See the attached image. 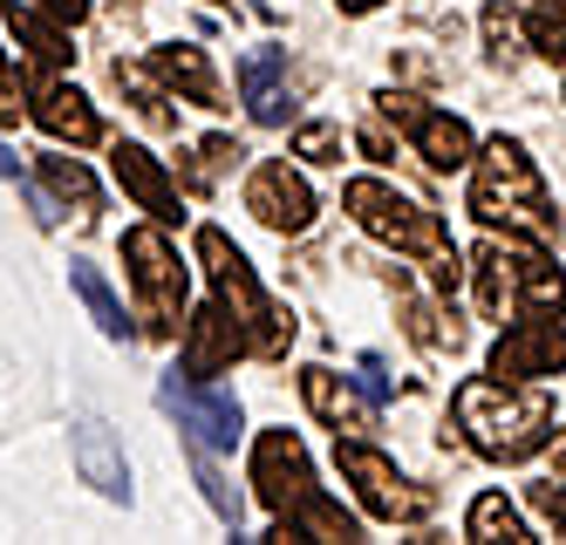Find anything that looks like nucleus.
I'll use <instances>...</instances> for the list:
<instances>
[{"label": "nucleus", "mask_w": 566, "mask_h": 545, "mask_svg": "<svg viewBox=\"0 0 566 545\" xmlns=\"http://www.w3.org/2000/svg\"><path fill=\"white\" fill-rule=\"evenodd\" d=\"M294 157H307V164H342V130H335V123H301V130H294Z\"/></svg>", "instance_id": "nucleus-31"}, {"label": "nucleus", "mask_w": 566, "mask_h": 545, "mask_svg": "<svg viewBox=\"0 0 566 545\" xmlns=\"http://www.w3.org/2000/svg\"><path fill=\"white\" fill-rule=\"evenodd\" d=\"M361 375H369V396H389V375H382V361H376V355L361 361Z\"/></svg>", "instance_id": "nucleus-36"}, {"label": "nucleus", "mask_w": 566, "mask_h": 545, "mask_svg": "<svg viewBox=\"0 0 566 545\" xmlns=\"http://www.w3.org/2000/svg\"><path fill=\"white\" fill-rule=\"evenodd\" d=\"M75 293H83V307L96 314V327L109 334V342H130V321H124V307H116V293L103 286L96 266H75Z\"/></svg>", "instance_id": "nucleus-25"}, {"label": "nucleus", "mask_w": 566, "mask_h": 545, "mask_svg": "<svg viewBox=\"0 0 566 545\" xmlns=\"http://www.w3.org/2000/svg\"><path fill=\"white\" fill-rule=\"evenodd\" d=\"M266 538H273V545H314V538L348 545V538H361V518H355V512H342L335 497L307 491L294 512H280V518H273V532H266Z\"/></svg>", "instance_id": "nucleus-19"}, {"label": "nucleus", "mask_w": 566, "mask_h": 545, "mask_svg": "<svg viewBox=\"0 0 566 545\" xmlns=\"http://www.w3.org/2000/svg\"><path fill=\"white\" fill-rule=\"evenodd\" d=\"M525 41L546 55V62H566V14H553V8H533L525 14Z\"/></svg>", "instance_id": "nucleus-29"}, {"label": "nucleus", "mask_w": 566, "mask_h": 545, "mask_svg": "<svg viewBox=\"0 0 566 545\" xmlns=\"http://www.w3.org/2000/svg\"><path fill=\"white\" fill-rule=\"evenodd\" d=\"M566 368V314H518L492 342V375L525 382V375H559Z\"/></svg>", "instance_id": "nucleus-10"}, {"label": "nucleus", "mask_w": 566, "mask_h": 545, "mask_svg": "<svg viewBox=\"0 0 566 545\" xmlns=\"http://www.w3.org/2000/svg\"><path fill=\"white\" fill-rule=\"evenodd\" d=\"M471 219L478 226H505V232H525V239H546L559 226L553 198L533 171V157H525V144L512 137H492L478 157H471Z\"/></svg>", "instance_id": "nucleus-4"}, {"label": "nucleus", "mask_w": 566, "mask_h": 545, "mask_svg": "<svg viewBox=\"0 0 566 545\" xmlns=\"http://www.w3.org/2000/svg\"><path fill=\"white\" fill-rule=\"evenodd\" d=\"M34 8H42V14H55L62 28H83V21H90V0H34Z\"/></svg>", "instance_id": "nucleus-33"}, {"label": "nucleus", "mask_w": 566, "mask_h": 545, "mask_svg": "<svg viewBox=\"0 0 566 545\" xmlns=\"http://www.w3.org/2000/svg\"><path fill=\"white\" fill-rule=\"evenodd\" d=\"M21 116V96H14V69H8V55H0V123H14Z\"/></svg>", "instance_id": "nucleus-34"}, {"label": "nucleus", "mask_w": 566, "mask_h": 545, "mask_svg": "<svg viewBox=\"0 0 566 545\" xmlns=\"http://www.w3.org/2000/svg\"><path fill=\"white\" fill-rule=\"evenodd\" d=\"M239 90H247L253 123H266V130H280L294 116V82H287V55L280 49H253L239 62Z\"/></svg>", "instance_id": "nucleus-18"}, {"label": "nucleus", "mask_w": 566, "mask_h": 545, "mask_svg": "<svg viewBox=\"0 0 566 545\" xmlns=\"http://www.w3.org/2000/svg\"><path fill=\"white\" fill-rule=\"evenodd\" d=\"M150 69H157V82H165V90H178L185 103H198V109H226L219 69H212V55L198 49V41H165V49L150 55Z\"/></svg>", "instance_id": "nucleus-17"}, {"label": "nucleus", "mask_w": 566, "mask_h": 545, "mask_svg": "<svg viewBox=\"0 0 566 545\" xmlns=\"http://www.w3.org/2000/svg\"><path fill=\"white\" fill-rule=\"evenodd\" d=\"M239 355H253V342H247V327L232 321V307H226V301L198 307V314L185 321V375L212 382V375H232V361H239Z\"/></svg>", "instance_id": "nucleus-13"}, {"label": "nucleus", "mask_w": 566, "mask_h": 545, "mask_svg": "<svg viewBox=\"0 0 566 545\" xmlns=\"http://www.w3.org/2000/svg\"><path fill=\"white\" fill-rule=\"evenodd\" d=\"M124 266H130V286H137L144 327L157 334V342H171V334L185 327V260H178L165 219L124 232Z\"/></svg>", "instance_id": "nucleus-6"}, {"label": "nucleus", "mask_w": 566, "mask_h": 545, "mask_svg": "<svg viewBox=\"0 0 566 545\" xmlns=\"http://www.w3.org/2000/svg\"><path fill=\"white\" fill-rule=\"evenodd\" d=\"M402 334H410L417 348H430V355H458L464 348V327L458 321H443V307H430V301H417L410 286H402Z\"/></svg>", "instance_id": "nucleus-22"}, {"label": "nucleus", "mask_w": 566, "mask_h": 545, "mask_svg": "<svg viewBox=\"0 0 566 545\" xmlns=\"http://www.w3.org/2000/svg\"><path fill=\"white\" fill-rule=\"evenodd\" d=\"M0 178H14V185H21V164H14V150H8V144H0Z\"/></svg>", "instance_id": "nucleus-38"}, {"label": "nucleus", "mask_w": 566, "mask_h": 545, "mask_svg": "<svg viewBox=\"0 0 566 545\" xmlns=\"http://www.w3.org/2000/svg\"><path fill=\"white\" fill-rule=\"evenodd\" d=\"M109 171H116V185H124L150 219H165V226L185 219V212H178V185H171V171H165V164H157L144 144H116V150H109Z\"/></svg>", "instance_id": "nucleus-16"}, {"label": "nucleus", "mask_w": 566, "mask_h": 545, "mask_svg": "<svg viewBox=\"0 0 566 545\" xmlns=\"http://www.w3.org/2000/svg\"><path fill=\"white\" fill-rule=\"evenodd\" d=\"M464 532H471L478 545H533V532H525L518 505H505V491H484V497H471V518H464Z\"/></svg>", "instance_id": "nucleus-23"}, {"label": "nucleus", "mask_w": 566, "mask_h": 545, "mask_svg": "<svg viewBox=\"0 0 566 545\" xmlns=\"http://www.w3.org/2000/svg\"><path fill=\"white\" fill-rule=\"evenodd\" d=\"M157 409H165L191 443H206V450H232V443H239V396H232V389L185 382V375L171 368L165 382H157Z\"/></svg>", "instance_id": "nucleus-9"}, {"label": "nucleus", "mask_w": 566, "mask_h": 545, "mask_svg": "<svg viewBox=\"0 0 566 545\" xmlns=\"http://www.w3.org/2000/svg\"><path fill=\"white\" fill-rule=\"evenodd\" d=\"M335 8H342V14H376L382 0H335Z\"/></svg>", "instance_id": "nucleus-37"}, {"label": "nucleus", "mask_w": 566, "mask_h": 545, "mask_svg": "<svg viewBox=\"0 0 566 545\" xmlns=\"http://www.w3.org/2000/svg\"><path fill=\"white\" fill-rule=\"evenodd\" d=\"M484 49H492L499 62H518V49H525V14H512L505 0H484Z\"/></svg>", "instance_id": "nucleus-27"}, {"label": "nucleus", "mask_w": 566, "mask_h": 545, "mask_svg": "<svg viewBox=\"0 0 566 545\" xmlns=\"http://www.w3.org/2000/svg\"><path fill=\"white\" fill-rule=\"evenodd\" d=\"M239 157H247V150H239L232 137H206V144H198V164H191V191H212V178L226 171V164H239Z\"/></svg>", "instance_id": "nucleus-30"}, {"label": "nucleus", "mask_w": 566, "mask_h": 545, "mask_svg": "<svg viewBox=\"0 0 566 545\" xmlns=\"http://www.w3.org/2000/svg\"><path fill=\"white\" fill-rule=\"evenodd\" d=\"M198 260H206L212 301H226V307H232V321L247 327V342H253V355H260V361H280V355L294 348V314L260 293V280H253L247 253H239V245H232L219 226H198Z\"/></svg>", "instance_id": "nucleus-5"}, {"label": "nucleus", "mask_w": 566, "mask_h": 545, "mask_svg": "<svg viewBox=\"0 0 566 545\" xmlns=\"http://www.w3.org/2000/svg\"><path fill=\"white\" fill-rule=\"evenodd\" d=\"M75 471H83L103 497H116V505H124L130 497V464H124V443H116L96 416H83V423H75Z\"/></svg>", "instance_id": "nucleus-20"}, {"label": "nucleus", "mask_w": 566, "mask_h": 545, "mask_svg": "<svg viewBox=\"0 0 566 545\" xmlns=\"http://www.w3.org/2000/svg\"><path fill=\"white\" fill-rule=\"evenodd\" d=\"M525 497H533V512L566 538V484H533V491H525Z\"/></svg>", "instance_id": "nucleus-32"}, {"label": "nucleus", "mask_w": 566, "mask_h": 545, "mask_svg": "<svg viewBox=\"0 0 566 545\" xmlns=\"http://www.w3.org/2000/svg\"><path fill=\"white\" fill-rule=\"evenodd\" d=\"M553 464H559V471H566V437H559V450H553Z\"/></svg>", "instance_id": "nucleus-40"}, {"label": "nucleus", "mask_w": 566, "mask_h": 545, "mask_svg": "<svg viewBox=\"0 0 566 545\" xmlns=\"http://www.w3.org/2000/svg\"><path fill=\"white\" fill-rule=\"evenodd\" d=\"M342 205H348V219L369 232V239H382V245H396V253L423 260V266H430V286L443 293V301L458 293L464 253H458V239L443 232V219L430 212L423 198H410V191L389 185V178H348V185H342Z\"/></svg>", "instance_id": "nucleus-1"}, {"label": "nucleus", "mask_w": 566, "mask_h": 545, "mask_svg": "<svg viewBox=\"0 0 566 545\" xmlns=\"http://www.w3.org/2000/svg\"><path fill=\"white\" fill-rule=\"evenodd\" d=\"M109 75H116V90L130 96V109H137V116L150 123V130H178V109H171V96L157 90V82H150V75L137 69V62H116Z\"/></svg>", "instance_id": "nucleus-24"}, {"label": "nucleus", "mask_w": 566, "mask_h": 545, "mask_svg": "<svg viewBox=\"0 0 566 545\" xmlns=\"http://www.w3.org/2000/svg\"><path fill=\"white\" fill-rule=\"evenodd\" d=\"M253 491H260V505L280 518V512H294L301 497L314 491V464H307V443L287 437V430H266L253 443Z\"/></svg>", "instance_id": "nucleus-11"}, {"label": "nucleus", "mask_w": 566, "mask_h": 545, "mask_svg": "<svg viewBox=\"0 0 566 545\" xmlns=\"http://www.w3.org/2000/svg\"><path fill=\"white\" fill-rule=\"evenodd\" d=\"M376 103H382V116L396 123V130L417 144V157L430 164V171L451 178V171H464V164L478 157V137H471V123H464V116L437 109V103H423V96H410V90H382Z\"/></svg>", "instance_id": "nucleus-7"}, {"label": "nucleus", "mask_w": 566, "mask_h": 545, "mask_svg": "<svg viewBox=\"0 0 566 545\" xmlns=\"http://www.w3.org/2000/svg\"><path fill=\"white\" fill-rule=\"evenodd\" d=\"M471 280H478V307H484V321L566 314V273L539 253V239H525V232L484 239L478 253H471Z\"/></svg>", "instance_id": "nucleus-3"}, {"label": "nucleus", "mask_w": 566, "mask_h": 545, "mask_svg": "<svg viewBox=\"0 0 566 545\" xmlns=\"http://www.w3.org/2000/svg\"><path fill=\"white\" fill-rule=\"evenodd\" d=\"M8 34L21 41V55L42 69V75H55V69L75 55V49H69V34H62V21H55V14H42L34 0H28V8H14V0H8Z\"/></svg>", "instance_id": "nucleus-21"}, {"label": "nucleus", "mask_w": 566, "mask_h": 545, "mask_svg": "<svg viewBox=\"0 0 566 545\" xmlns=\"http://www.w3.org/2000/svg\"><path fill=\"white\" fill-rule=\"evenodd\" d=\"M191 464H198V484H206V497H212V512H219V518H226V525L239 532V518H247V505H239V491L226 484V471L212 464V450H206V443H191Z\"/></svg>", "instance_id": "nucleus-28"}, {"label": "nucleus", "mask_w": 566, "mask_h": 545, "mask_svg": "<svg viewBox=\"0 0 566 545\" xmlns=\"http://www.w3.org/2000/svg\"><path fill=\"white\" fill-rule=\"evenodd\" d=\"M247 212L266 226V232H307L314 226V191L301 171H287V164H253L247 178Z\"/></svg>", "instance_id": "nucleus-12"}, {"label": "nucleus", "mask_w": 566, "mask_h": 545, "mask_svg": "<svg viewBox=\"0 0 566 545\" xmlns=\"http://www.w3.org/2000/svg\"><path fill=\"white\" fill-rule=\"evenodd\" d=\"M361 157H376V164H389L396 150H389V137H382V130H361Z\"/></svg>", "instance_id": "nucleus-35"}, {"label": "nucleus", "mask_w": 566, "mask_h": 545, "mask_svg": "<svg viewBox=\"0 0 566 545\" xmlns=\"http://www.w3.org/2000/svg\"><path fill=\"white\" fill-rule=\"evenodd\" d=\"M42 178H49V191H55V198H69V205H75V212H96V198H103V191H96V178H90L75 157H55V150H49V157H42Z\"/></svg>", "instance_id": "nucleus-26"}, {"label": "nucleus", "mask_w": 566, "mask_h": 545, "mask_svg": "<svg viewBox=\"0 0 566 545\" xmlns=\"http://www.w3.org/2000/svg\"><path fill=\"white\" fill-rule=\"evenodd\" d=\"M451 416H458L464 443L478 457H492V464H525V457H539L546 437H553V402L539 389L505 382V375H471V382H458Z\"/></svg>", "instance_id": "nucleus-2"}, {"label": "nucleus", "mask_w": 566, "mask_h": 545, "mask_svg": "<svg viewBox=\"0 0 566 545\" xmlns=\"http://www.w3.org/2000/svg\"><path fill=\"white\" fill-rule=\"evenodd\" d=\"M247 8H253V14H260V21H273V0H247Z\"/></svg>", "instance_id": "nucleus-39"}, {"label": "nucleus", "mask_w": 566, "mask_h": 545, "mask_svg": "<svg viewBox=\"0 0 566 545\" xmlns=\"http://www.w3.org/2000/svg\"><path fill=\"white\" fill-rule=\"evenodd\" d=\"M301 396H307V409L335 437H369L376 430V396H361L348 375H335V368H301Z\"/></svg>", "instance_id": "nucleus-15"}, {"label": "nucleus", "mask_w": 566, "mask_h": 545, "mask_svg": "<svg viewBox=\"0 0 566 545\" xmlns=\"http://www.w3.org/2000/svg\"><path fill=\"white\" fill-rule=\"evenodd\" d=\"M28 116L42 123L55 144H75V150L103 137V116L90 109V96L69 90V82H55V75H42V69H34V90H28Z\"/></svg>", "instance_id": "nucleus-14"}, {"label": "nucleus", "mask_w": 566, "mask_h": 545, "mask_svg": "<svg viewBox=\"0 0 566 545\" xmlns=\"http://www.w3.org/2000/svg\"><path fill=\"white\" fill-rule=\"evenodd\" d=\"M335 464H342V478L355 484V497H361V512H376V518H423L430 512V491L423 484H410L382 450H369L361 437H335Z\"/></svg>", "instance_id": "nucleus-8"}]
</instances>
